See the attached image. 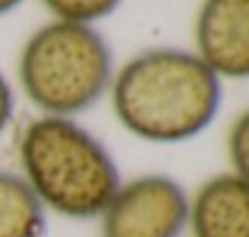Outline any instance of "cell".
I'll list each match as a JSON object with an SVG mask.
<instances>
[{
  "mask_svg": "<svg viewBox=\"0 0 249 237\" xmlns=\"http://www.w3.org/2000/svg\"><path fill=\"white\" fill-rule=\"evenodd\" d=\"M223 99L220 78L191 51L148 49L111 80V107L148 143H184L206 131Z\"/></svg>",
  "mask_w": 249,
  "mask_h": 237,
  "instance_id": "1",
  "label": "cell"
},
{
  "mask_svg": "<svg viewBox=\"0 0 249 237\" xmlns=\"http://www.w3.org/2000/svg\"><path fill=\"white\" fill-rule=\"evenodd\" d=\"M22 177L46 211L73 220L99 218L121 186L104 143L68 116H39L19 136Z\"/></svg>",
  "mask_w": 249,
  "mask_h": 237,
  "instance_id": "2",
  "label": "cell"
},
{
  "mask_svg": "<svg viewBox=\"0 0 249 237\" xmlns=\"http://www.w3.org/2000/svg\"><path fill=\"white\" fill-rule=\"evenodd\" d=\"M19 85L44 116H73L94 107L114 80V56L92 24L49 22L19 54Z\"/></svg>",
  "mask_w": 249,
  "mask_h": 237,
  "instance_id": "3",
  "label": "cell"
},
{
  "mask_svg": "<svg viewBox=\"0 0 249 237\" xmlns=\"http://www.w3.org/2000/svg\"><path fill=\"white\" fill-rule=\"evenodd\" d=\"M189 225V196L167 174L121 182L99 216L102 237H179Z\"/></svg>",
  "mask_w": 249,
  "mask_h": 237,
  "instance_id": "4",
  "label": "cell"
},
{
  "mask_svg": "<svg viewBox=\"0 0 249 237\" xmlns=\"http://www.w3.org/2000/svg\"><path fill=\"white\" fill-rule=\"evenodd\" d=\"M194 34L196 56L218 78H249V0H203Z\"/></svg>",
  "mask_w": 249,
  "mask_h": 237,
  "instance_id": "5",
  "label": "cell"
},
{
  "mask_svg": "<svg viewBox=\"0 0 249 237\" xmlns=\"http://www.w3.org/2000/svg\"><path fill=\"white\" fill-rule=\"evenodd\" d=\"M194 237H249V182L235 172L206 179L189 199Z\"/></svg>",
  "mask_w": 249,
  "mask_h": 237,
  "instance_id": "6",
  "label": "cell"
},
{
  "mask_svg": "<svg viewBox=\"0 0 249 237\" xmlns=\"http://www.w3.org/2000/svg\"><path fill=\"white\" fill-rule=\"evenodd\" d=\"M46 208L22 174L0 169V237H44Z\"/></svg>",
  "mask_w": 249,
  "mask_h": 237,
  "instance_id": "7",
  "label": "cell"
},
{
  "mask_svg": "<svg viewBox=\"0 0 249 237\" xmlns=\"http://www.w3.org/2000/svg\"><path fill=\"white\" fill-rule=\"evenodd\" d=\"M56 19L75 22V24H92L97 19L109 17L124 0H41Z\"/></svg>",
  "mask_w": 249,
  "mask_h": 237,
  "instance_id": "8",
  "label": "cell"
},
{
  "mask_svg": "<svg viewBox=\"0 0 249 237\" xmlns=\"http://www.w3.org/2000/svg\"><path fill=\"white\" fill-rule=\"evenodd\" d=\"M228 155H230L232 172L249 182V109H245L230 126Z\"/></svg>",
  "mask_w": 249,
  "mask_h": 237,
  "instance_id": "9",
  "label": "cell"
},
{
  "mask_svg": "<svg viewBox=\"0 0 249 237\" xmlns=\"http://www.w3.org/2000/svg\"><path fill=\"white\" fill-rule=\"evenodd\" d=\"M12 114H15V94H12L10 82L0 73V133L10 126Z\"/></svg>",
  "mask_w": 249,
  "mask_h": 237,
  "instance_id": "10",
  "label": "cell"
},
{
  "mask_svg": "<svg viewBox=\"0 0 249 237\" xmlns=\"http://www.w3.org/2000/svg\"><path fill=\"white\" fill-rule=\"evenodd\" d=\"M19 2H22V0H0V17L7 15V12H12Z\"/></svg>",
  "mask_w": 249,
  "mask_h": 237,
  "instance_id": "11",
  "label": "cell"
}]
</instances>
